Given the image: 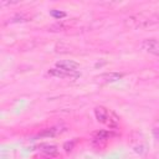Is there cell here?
Here are the masks:
<instances>
[{
    "mask_svg": "<svg viewBox=\"0 0 159 159\" xmlns=\"http://www.w3.org/2000/svg\"><path fill=\"white\" fill-rule=\"evenodd\" d=\"M111 129H116L118 125H119V118L117 117V114L112 111H109V117L107 119V123H106Z\"/></svg>",
    "mask_w": 159,
    "mask_h": 159,
    "instance_id": "obj_7",
    "label": "cell"
},
{
    "mask_svg": "<svg viewBox=\"0 0 159 159\" xmlns=\"http://www.w3.org/2000/svg\"><path fill=\"white\" fill-rule=\"evenodd\" d=\"M94 117H96L97 122L106 124L107 123V119L109 117V111L106 107H103V106H98V107L94 108Z\"/></svg>",
    "mask_w": 159,
    "mask_h": 159,
    "instance_id": "obj_5",
    "label": "cell"
},
{
    "mask_svg": "<svg viewBox=\"0 0 159 159\" xmlns=\"http://www.w3.org/2000/svg\"><path fill=\"white\" fill-rule=\"evenodd\" d=\"M56 67L60 68V70H65V71H77V68L80 67V65L72 60H62V61H58L56 62Z\"/></svg>",
    "mask_w": 159,
    "mask_h": 159,
    "instance_id": "obj_4",
    "label": "cell"
},
{
    "mask_svg": "<svg viewBox=\"0 0 159 159\" xmlns=\"http://www.w3.org/2000/svg\"><path fill=\"white\" fill-rule=\"evenodd\" d=\"M76 144V140H71V142H67V143H65V145H63V149L66 150V152H71L72 149H73V145Z\"/></svg>",
    "mask_w": 159,
    "mask_h": 159,
    "instance_id": "obj_12",
    "label": "cell"
},
{
    "mask_svg": "<svg viewBox=\"0 0 159 159\" xmlns=\"http://www.w3.org/2000/svg\"><path fill=\"white\" fill-rule=\"evenodd\" d=\"M51 15H52L53 17H56V19H61V17H65V16H66V14H65V12L56 11V10H52V11H51Z\"/></svg>",
    "mask_w": 159,
    "mask_h": 159,
    "instance_id": "obj_13",
    "label": "cell"
},
{
    "mask_svg": "<svg viewBox=\"0 0 159 159\" xmlns=\"http://www.w3.org/2000/svg\"><path fill=\"white\" fill-rule=\"evenodd\" d=\"M122 77H123L122 73H118V72H107V73H102V75L97 76L96 77V81H98L101 83H112V82L118 81Z\"/></svg>",
    "mask_w": 159,
    "mask_h": 159,
    "instance_id": "obj_3",
    "label": "cell"
},
{
    "mask_svg": "<svg viewBox=\"0 0 159 159\" xmlns=\"http://www.w3.org/2000/svg\"><path fill=\"white\" fill-rule=\"evenodd\" d=\"M27 21V16L24 14H16L10 19V22H25Z\"/></svg>",
    "mask_w": 159,
    "mask_h": 159,
    "instance_id": "obj_11",
    "label": "cell"
},
{
    "mask_svg": "<svg viewBox=\"0 0 159 159\" xmlns=\"http://www.w3.org/2000/svg\"><path fill=\"white\" fill-rule=\"evenodd\" d=\"M47 29H48V31L60 32V31H66V30L68 29V25H66V24H63V22H56V24L50 25Z\"/></svg>",
    "mask_w": 159,
    "mask_h": 159,
    "instance_id": "obj_9",
    "label": "cell"
},
{
    "mask_svg": "<svg viewBox=\"0 0 159 159\" xmlns=\"http://www.w3.org/2000/svg\"><path fill=\"white\" fill-rule=\"evenodd\" d=\"M41 152L43 155H47V157H51L53 158L56 154H57V147L56 145H48V144H45V145H41Z\"/></svg>",
    "mask_w": 159,
    "mask_h": 159,
    "instance_id": "obj_6",
    "label": "cell"
},
{
    "mask_svg": "<svg viewBox=\"0 0 159 159\" xmlns=\"http://www.w3.org/2000/svg\"><path fill=\"white\" fill-rule=\"evenodd\" d=\"M37 159H52V158H51V157H47V155H42V157L37 158Z\"/></svg>",
    "mask_w": 159,
    "mask_h": 159,
    "instance_id": "obj_14",
    "label": "cell"
},
{
    "mask_svg": "<svg viewBox=\"0 0 159 159\" xmlns=\"http://www.w3.org/2000/svg\"><path fill=\"white\" fill-rule=\"evenodd\" d=\"M111 137H112V133L109 130H98V132L93 133V138H98V139H102V140H106V142Z\"/></svg>",
    "mask_w": 159,
    "mask_h": 159,
    "instance_id": "obj_10",
    "label": "cell"
},
{
    "mask_svg": "<svg viewBox=\"0 0 159 159\" xmlns=\"http://www.w3.org/2000/svg\"><path fill=\"white\" fill-rule=\"evenodd\" d=\"M47 75H48V76H51V77H58V78H72V80H73V78H77V77H80V76H81V73H80L78 71H72V72H70V71L60 70V68H57V67L48 70Z\"/></svg>",
    "mask_w": 159,
    "mask_h": 159,
    "instance_id": "obj_1",
    "label": "cell"
},
{
    "mask_svg": "<svg viewBox=\"0 0 159 159\" xmlns=\"http://www.w3.org/2000/svg\"><path fill=\"white\" fill-rule=\"evenodd\" d=\"M140 46L144 51L159 56V41H157L155 39H147L142 42Z\"/></svg>",
    "mask_w": 159,
    "mask_h": 159,
    "instance_id": "obj_2",
    "label": "cell"
},
{
    "mask_svg": "<svg viewBox=\"0 0 159 159\" xmlns=\"http://www.w3.org/2000/svg\"><path fill=\"white\" fill-rule=\"evenodd\" d=\"M58 133H61V128H58V127H52V128L43 129V132H41L40 135H41V137H55V135H57Z\"/></svg>",
    "mask_w": 159,
    "mask_h": 159,
    "instance_id": "obj_8",
    "label": "cell"
}]
</instances>
